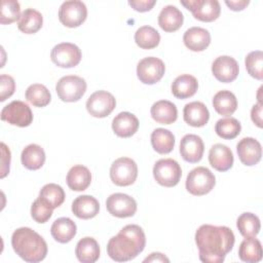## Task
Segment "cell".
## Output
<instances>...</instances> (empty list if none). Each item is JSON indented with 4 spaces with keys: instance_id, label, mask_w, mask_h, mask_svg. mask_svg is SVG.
<instances>
[{
    "instance_id": "obj_1",
    "label": "cell",
    "mask_w": 263,
    "mask_h": 263,
    "mask_svg": "<svg viewBox=\"0 0 263 263\" xmlns=\"http://www.w3.org/2000/svg\"><path fill=\"white\" fill-rule=\"evenodd\" d=\"M235 236L227 226L201 225L195 232L199 259L204 263H221L232 250Z\"/></svg>"
},
{
    "instance_id": "obj_2",
    "label": "cell",
    "mask_w": 263,
    "mask_h": 263,
    "mask_svg": "<svg viewBox=\"0 0 263 263\" xmlns=\"http://www.w3.org/2000/svg\"><path fill=\"white\" fill-rule=\"evenodd\" d=\"M146 246L144 230L136 224L124 226L107 245L109 257L116 262H126L135 259Z\"/></svg>"
},
{
    "instance_id": "obj_3",
    "label": "cell",
    "mask_w": 263,
    "mask_h": 263,
    "mask_svg": "<svg viewBox=\"0 0 263 263\" xmlns=\"http://www.w3.org/2000/svg\"><path fill=\"white\" fill-rule=\"evenodd\" d=\"M13 251L23 260L30 263L42 261L47 255V243L44 238L29 227H21L11 235Z\"/></svg>"
},
{
    "instance_id": "obj_4",
    "label": "cell",
    "mask_w": 263,
    "mask_h": 263,
    "mask_svg": "<svg viewBox=\"0 0 263 263\" xmlns=\"http://www.w3.org/2000/svg\"><path fill=\"white\" fill-rule=\"evenodd\" d=\"M216 178L214 174L204 166H197L190 171L186 179V189L195 196L205 195L215 187Z\"/></svg>"
},
{
    "instance_id": "obj_5",
    "label": "cell",
    "mask_w": 263,
    "mask_h": 263,
    "mask_svg": "<svg viewBox=\"0 0 263 263\" xmlns=\"http://www.w3.org/2000/svg\"><path fill=\"white\" fill-rule=\"evenodd\" d=\"M55 91L63 102H77L86 91V82L80 76L67 75L57 82Z\"/></svg>"
},
{
    "instance_id": "obj_6",
    "label": "cell",
    "mask_w": 263,
    "mask_h": 263,
    "mask_svg": "<svg viewBox=\"0 0 263 263\" xmlns=\"http://www.w3.org/2000/svg\"><path fill=\"white\" fill-rule=\"evenodd\" d=\"M137 177L138 165L129 157H120L111 164L110 179L117 186H129L135 183Z\"/></svg>"
},
{
    "instance_id": "obj_7",
    "label": "cell",
    "mask_w": 263,
    "mask_h": 263,
    "mask_svg": "<svg viewBox=\"0 0 263 263\" xmlns=\"http://www.w3.org/2000/svg\"><path fill=\"white\" fill-rule=\"evenodd\" d=\"M153 177L159 185L174 187L179 183L182 177V170L175 159L162 158L155 162L153 166Z\"/></svg>"
},
{
    "instance_id": "obj_8",
    "label": "cell",
    "mask_w": 263,
    "mask_h": 263,
    "mask_svg": "<svg viewBox=\"0 0 263 263\" xmlns=\"http://www.w3.org/2000/svg\"><path fill=\"white\" fill-rule=\"evenodd\" d=\"M1 120L20 127L29 126L33 121L31 108L23 101H12L1 111Z\"/></svg>"
},
{
    "instance_id": "obj_9",
    "label": "cell",
    "mask_w": 263,
    "mask_h": 263,
    "mask_svg": "<svg viewBox=\"0 0 263 263\" xmlns=\"http://www.w3.org/2000/svg\"><path fill=\"white\" fill-rule=\"evenodd\" d=\"M87 16V8L82 1L70 0L62 3L59 9L60 22L68 28H76L82 25Z\"/></svg>"
},
{
    "instance_id": "obj_10",
    "label": "cell",
    "mask_w": 263,
    "mask_h": 263,
    "mask_svg": "<svg viewBox=\"0 0 263 263\" xmlns=\"http://www.w3.org/2000/svg\"><path fill=\"white\" fill-rule=\"evenodd\" d=\"M80 48L71 42H62L57 44L50 52V59L53 64L61 68H73L81 61Z\"/></svg>"
},
{
    "instance_id": "obj_11",
    "label": "cell",
    "mask_w": 263,
    "mask_h": 263,
    "mask_svg": "<svg viewBox=\"0 0 263 263\" xmlns=\"http://www.w3.org/2000/svg\"><path fill=\"white\" fill-rule=\"evenodd\" d=\"M116 100L107 90H97L86 101L87 112L97 118H104L115 109Z\"/></svg>"
},
{
    "instance_id": "obj_12",
    "label": "cell",
    "mask_w": 263,
    "mask_h": 263,
    "mask_svg": "<svg viewBox=\"0 0 263 263\" xmlns=\"http://www.w3.org/2000/svg\"><path fill=\"white\" fill-rule=\"evenodd\" d=\"M181 4L190 10L193 16L200 22H214L221 12V6L217 0H188L181 1Z\"/></svg>"
},
{
    "instance_id": "obj_13",
    "label": "cell",
    "mask_w": 263,
    "mask_h": 263,
    "mask_svg": "<svg viewBox=\"0 0 263 263\" xmlns=\"http://www.w3.org/2000/svg\"><path fill=\"white\" fill-rule=\"evenodd\" d=\"M164 63L155 57L142 59L137 66V76L144 84H154L158 82L164 75Z\"/></svg>"
},
{
    "instance_id": "obj_14",
    "label": "cell",
    "mask_w": 263,
    "mask_h": 263,
    "mask_svg": "<svg viewBox=\"0 0 263 263\" xmlns=\"http://www.w3.org/2000/svg\"><path fill=\"white\" fill-rule=\"evenodd\" d=\"M109 214L117 218L133 217L137 212L136 200L125 193H113L106 200Z\"/></svg>"
},
{
    "instance_id": "obj_15",
    "label": "cell",
    "mask_w": 263,
    "mask_h": 263,
    "mask_svg": "<svg viewBox=\"0 0 263 263\" xmlns=\"http://www.w3.org/2000/svg\"><path fill=\"white\" fill-rule=\"evenodd\" d=\"M212 72L217 80L229 83L237 78L239 67L233 58L229 55H221L213 62Z\"/></svg>"
},
{
    "instance_id": "obj_16",
    "label": "cell",
    "mask_w": 263,
    "mask_h": 263,
    "mask_svg": "<svg viewBox=\"0 0 263 263\" xmlns=\"http://www.w3.org/2000/svg\"><path fill=\"white\" fill-rule=\"evenodd\" d=\"M204 151L202 139L193 134L185 135L180 142V154L182 158L190 163H196L201 160Z\"/></svg>"
},
{
    "instance_id": "obj_17",
    "label": "cell",
    "mask_w": 263,
    "mask_h": 263,
    "mask_svg": "<svg viewBox=\"0 0 263 263\" xmlns=\"http://www.w3.org/2000/svg\"><path fill=\"white\" fill-rule=\"evenodd\" d=\"M236 151L241 163L248 166L257 164L262 157L261 144L254 138H243L236 145Z\"/></svg>"
},
{
    "instance_id": "obj_18",
    "label": "cell",
    "mask_w": 263,
    "mask_h": 263,
    "mask_svg": "<svg viewBox=\"0 0 263 263\" xmlns=\"http://www.w3.org/2000/svg\"><path fill=\"white\" fill-rule=\"evenodd\" d=\"M233 153L229 147L223 144H215L209 152V162L218 172H226L233 165Z\"/></svg>"
},
{
    "instance_id": "obj_19",
    "label": "cell",
    "mask_w": 263,
    "mask_h": 263,
    "mask_svg": "<svg viewBox=\"0 0 263 263\" xmlns=\"http://www.w3.org/2000/svg\"><path fill=\"white\" fill-rule=\"evenodd\" d=\"M139 128V119L130 112H120L112 120V129L120 138L134 136Z\"/></svg>"
},
{
    "instance_id": "obj_20",
    "label": "cell",
    "mask_w": 263,
    "mask_h": 263,
    "mask_svg": "<svg viewBox=\"0 0 263 263\" xmlns=\"http://www.w3.org/2000/svg\"><path fill=\"white\" fill-rule=\"evenodd\" d=\"M183 117L187 124L194 127H201L208 123L210 112L203 103L191 102L185 105Z\"/></svg>"
},
{
    "instance_id": "obj_21",
    "label": "cell",
    "mask_w": 263,
    "mask_h": 263,
    "mask_svg": "<svg viewBox=\"0 0 263 263\" xmlns=\"http://www.w3.org/2000/svg\"><path fill=\"white\" fill-rule=\"evenodd\" d=\"M99 211L100 203L91 195L77 196L72 202V212L79 219H91L99 214Z\"/></svg>"
},
{
    "instance_id": "obj_22",
    "label": "cell",
    "mask_w": 263,
    "mask_h": 263,
    "mask_svg": "<svg viewBox=\"0 0 263 263\" xmlns=\"http://www.w3.org/2000/svg\"><path fill=\"white\" fill-rule=\"evenodd\" d=\"M185 46L192 51H202L211 43V34L200 27L189 28L183 36Z\"/></svg>"
},
{
    "instance_id": "obj_23",
    "label": "cell",
    "mask_w": 263,
    "mask_h": 263,
    "mask_svg": "<svg viewBox=\"0 0 263 263\" xmlns=\"http://www.w3.org/2000/svg\"><path fill=\"white\" fill-rule=\"evenodd\" d=\"M184 22L183 13L174 5L164 6L158 15L159 27L167 33L178 31Z\"/></svg>"
},
{
    "instance_id": "obj_24",
    "label": "cell",
    "mask_w": 263,
    "mask_h": 263,
    "mask_svg": "<svg viewBox=\"0 0 263 263\" xmlns=\"http://www.w3.org/2000/svg\"><path fill=\"white\" fill-rule=\"evenodd\" d=\"M77 227L73 220L67 217H62L57 219L51 227L50 233L55 241L61 243H67L71 241L76 235Z\"/></svg>"
},
{
    "instance_id": "obj_25",
    "label": "cell",
    "mask_w": 263,
    "mask_h": 263,
    "mask_svg": "<svg viewBox=\"0 0 263 263\" xmlns=\"http://www.w3.org/2000/svg\"><path fill=\"white\" fill-rule=\"evenodd\" d=\"M151 117L160 124H171L178 118V110L174 103L160 100L155 102L150 110Z\"/></svg>"
},
{
    "instance_id": "obj_26",
    "label": "cell",
    "mask_w": 263,
    "mask_h": 263,
    "mask_svg": "<svg viewBox=\"0 0 263 263\" xmlns=\"http://www.w3.org/2000/svg\"><path fill=\"white\" fill-rule=\"evenodd\" d=\"M67 185L73 191L85 190L91 182V174L84 165H74L67 174Z\"/></svg>"
},
{
    "instance_id": "obj_27",
    "label": "cell",
    "mask_w": 263,
    "mask_h": 263,
    "mask_svg": "<svg viewBox=\"0 0 263 263\" xmlns=\"http://www.w3.org/2000/svg\"><path fill=\"white\" fill-rule=\"evenodd\" d=\"M198 88L197 79L190 74L178 76L172 84V93L177 99H188L195 95Z\"/></svg>"
},
{
    "instance_id": "obj_28",
    "label": "cell",
    "mask_w": 263,
    "mask_h": 263,
    "mask_svg": "<svg viewBox=\"0 0 263 263\" xmlns=\"http://www.w3.org/2000/svg\"><path fill=\"white\" fill-rule=\"evenodd\" d=\"M77 259L82 263H93L100 257V247L98 241L90 236L81 238L75 249Z\"/></svg>"
},
{
    "instance_id": "obj_29",
    "label": "cell",
    "mask_w": 263,
    "mask_h": 263,
    "mask_svg": "<svg viewBox=\"0 0 263 263\" xmlns=\"http://www.w3.org/2000/svg\"><path fill=\"white\" fill-rule=\"evenodd\" d=\"M22 164L31 171H36L42 167L45 162V152L43 148L37 144L26 146L21 154Z\"/></svg>"
},
{
    "instance_id": "obj_30",
    "label": "cell",
    "mask_w": 263,
    "mask_h": 263,
    "mask_svg": "<svg viewBox=\"0 0 263 263\" xmlns=\"http://www.w3.org/2000/svg\"><path fill=\"white\" fill-rule=\"evenodd\" d=\"M42 24V14L38 10L30 7L22 12L20 20L17 21V28L25 34H34L41 29Z\"/></svg>"
},
{
    "instance_id": "obj_31",
    "label": "cell",
    "mask_w": 263,
    "mask_h": 263,
    "mask_svg": "<svg viewBox=\"0 0 263 263\" xmlns=\"http://www.w3.org/2000/svg\"><path fill=\"white\" fill-rule=\"evenodd\" d=\"M239 259L247 263H257L262 259V245L255 237H245L238 249Z\"/></svg>"
},
{
    "instance_id": "obj_32",
    "label": "cell",
    "mask_w": 263,
    "mask_h": 263,
    "mask_svg": "<svg viewBox=\"0 0 263 263\" xmlns=\"http://www.w3.org/2000/svg\"><path fill=\"white\" fill-rule=\"evenodd\" d=\"M213 107L218 114L230 116L237 109L236 97L230 90H220L213 98Z\"/></svg>"
},
{
    "instance_id": "obj_33",
    "label": "cell",
    "mask_w": 263,
    "mask_h": 263,
    "mask_svg": "<svg viewBox=\"0 0 263 263\" xmlns=\"http://www.w3.org/2000/svg\"><path fill=\"white\" fill-rule=\"evenodd\" d=\"M151 145L159 154L170 153L175 146V136L165 128H156L151 134Z\"/></svg>"
},
{
    "instance_id": "obj_34",
    "label": "cell",
    "mask_w": 263,
    "mask_h": 263,
    "mask_svg": "<svg viewBox=\"0 0 263 263\" xmlns=\"http://www.w3.org/2000/svg\"><path fill=\"white\" fill-rule=\"evenodd\" d=\"M65 197L66 195L64 189L54 183L44 185L39 192V198L52 210L62 205V203L65 201Z\"/></svg>"
},
{
    "instance_id": "obj_35",
    "label": "cell",
    "mask_w": 263,
    "mask_h": 263,
    "mask_svg": "<svg viewBox=\"0 0 263 263\" xmlns=\"http://www.w3.org/2000/svg\"><path fill=\"white\" fill-rule=\"evenodd\" d=\"M135 41L143 49H152L159 44L160 35L153 27L143 26L136 31Z\"/></svg>"
},
{
    "instance_id": "obj_36",
    "label": "cell",
    "mask_w": 263,
    "mask_h": 263,
    "mask_svg": "<svg viewBox=\"0 0 263 263\" xmlns=\"http://www.w3.org/2000/svg\"><path fill=\"white\" fill-rule=\"evenodd\" d=\"M26 100L34 107L42 108L47 106L51 101V96L47 87L40 83L31 84L26 90Z\"/></svg>"
},
{
    "instance_id": "obj_37",
    "label": "cell",
    "mask_w": 263,
    "mask_h": 263,
    "mask_svg": "<svg viewBox=\"0 0 263 263\" xmlns=\"http://www.w3.org/2000/svg\"><path fill=\"white\" fill-rule=\"evenodd\" d=\"M236 226L243 237H255L261 228L260 219L253 213H243L236 220Z\"/></svg>"
},
{
    "instance_id": "obj_38",
    "label": "cell",
    "mask_w": 263,
    "mask_h": 263,
    "mask_svg": "<svg viewBox=\"0 0 263 263\" xmlns=\"http://www.w3.org/2000/svg\"><path fill=\"white\" fill-rule=\"evenodd\" d=\"M241 130L240 122L234 117H225L219 119L215 124L216 134L225 140L236 138Z\"/></svg>"
},
{
    "instance_id": "obj_39",
    "label": "cell",
    "mask_w": 263,
    "mask_h": 263,
    "mask_svg": "<svg viewBox=\"0 0 263 263\" xmlns=\"http://www.w3.org/2000/svg\"><path fill=\"white\" fill-rule=\"evenodd\" d=\"M246 69L248 73L257 80L263 79V52L254 50L246 57Z\"/></svg>"
},
{
    "instance_id": "obj_40",
    "label": "cell",
    "mask_w": 263,
    "mask_h": 263,
    "mask_svg": "<svg viewBox=\"0 0 263 263\" xmlns=\"http://www.w3.org/2000/svg\"><path fill=\"white\" fill-rule=\"evenodd\" d=\"M21 14V6L17 1L2 0L0 13V23L2 25L11 24L15 21H18Z\"/></svg>"
},
{
    "instance_id": "obj_41",
    "label": "cell",
    "mask_w": 263,
    "mask_h": 263,
    "mask_svg": "<svg viewBox=\"0 0 263 263\" xmlns=\"http://www.w3.org/2000/svg\"><path fill=\"white\" fill-rule=\"evenodd\" d=\"M52 209L49 208L39 197L35 199L31 205V216L37 223H45L52 216Z\"/></svg>"
},
{
    "instance_id": "obj_42",
    "label": "cell",
    "mask_w": 263,
    "mask_h": 263,
    "mask_svg": "<svg viewBox=\"0 0 263 263\" xmlns=\"http://www.w3.org/2000/svg\"><path fill=\"white\" fill-rule=\"evenodd\" d=\"M0 101L4 102L6 99L11 97L15 90L14 79L6 74L0 76Z\"/></svg>"
},
{
    "instance_id": "obj_43",
    "label": "cell",
    "mask_w": 263,
    "mask_h": 263,
    "mask_svg": "<svg viewBox=\"0 0 263 263\" xmlns=\"http://www.w3.org/2000/svg\"><path fill=\"white\" fill-rule=\"evenodd\" d=\"M155 0H129L128 5L139 12H146L153 8L155 5Z\"/></svg>"
},
{
    "instance_id": "obj_44",
    "label": "cell",
    "mask_w": 263,
    "mask_h": 263,
    "mask_svg": "<svg viewBox=\"0 0 263 263\" xmlns=\"http://www.w3.org/2000/svg\"><path fill=\"white\" fill-rule=\"evenodd\" d=\"M1 178L3 179L9 173V164H10V151L4 143H1Z\"/></svg>"
},
{
    "instance_id": "obj_45",
    "label": "cell",
    "mask_w": 263,
    "mask_h": 263,
    "mask_svg": "<svg viewBox=\"0 0 263 263\" xmlns=\"http://www.w3.org/2000/svg\"><path fill=\"white\" fill-rule=\"evenodd\" d=\"M262 104L258 103L256 105L253 106L252 110H251V118H252V121L258 126V127H262L263 124H262Z\"/></svg>"
},
{
    "instance_id": "obj_46",
    "label": "cell",
    "mask_w": 263,
    "mask_h": 263,
    "mask_svg": "<svg viewBox=\"0 0 263 263\" xmlns=\"http://www.w3.org/2000/svg\"><path fill=\"white\" fill-rule=\"evenodd\" d=\"M250 1L249 0H226L225 4L229 7V9L233 11H240L243 10L248 5Z\"/></svg>"
},
{
    "instance_id": "obj_47",
    "label": "cell",
    "mask_w": 263,
    "mask_h": 263,
    "mask_svg": "<svg viewBox=\"0 0 263 263\" xmlns=\"http://www.w3.org/2000/svg\"><path fill=\"white\" fill-rule=\"evenodd\" d=\"M144 262H170V259L162 253H152L144 259Z\"/></svg>"
}]
</instances>
